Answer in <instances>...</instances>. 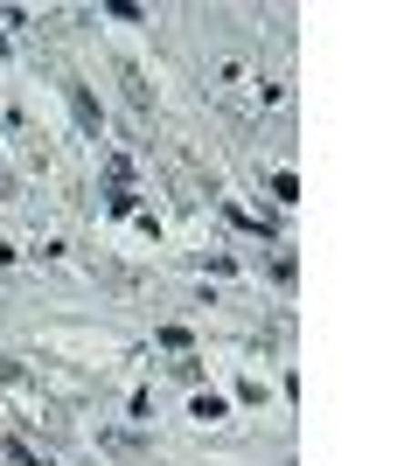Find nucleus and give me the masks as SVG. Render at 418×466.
Instances as JSON below:
<instances>
[{
    "label": "nucleus",
    "instance_id": "obj_1",
    "mask_svg": "<svg viewBox=\"0 0 418 466\" xmlns=\"http://www.w3.org/2000/svg\"><path fill=\"white\" fill-rule=\"evenodd\" d=\"M70 112H77V126L91 139H98V105H91V91H84V84H70Z\"/></svg>",
    "mask_w": 418,
    "mask_h": 466
}]
</instances>
